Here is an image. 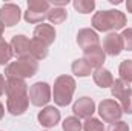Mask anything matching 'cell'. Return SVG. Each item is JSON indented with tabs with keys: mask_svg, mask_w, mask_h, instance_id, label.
Masks as SVG:
<instances>
[{
	"mask_svg": "<svg viewBox=\"0 0 132 131\" xmlns=\"http://www.w3.org/2000/svg\"><path fill=\"white\" fill-rule=\"evenodd\" d=\"M75 91V80L71 76H59L54 82V90H52V97L54 102L59 106H66L71 103L72 96Z\"/></svg>",
	"mask_w": 132,
	"mask_h": 131,
	"instance_id": "3",
	"label": "cell"
},
{
	"mask_svg": "<svg viewBox=\"0 0 132 131\" xmlns=\"http://www.w3.org/2000/svg\"><path fill=\"white\" fill-rule=\"evenodd\" d=\"M6 90V83H5V79H3V74H0V96L5 93Z\"/></svg>",
	"mask_w": 132,
	"mask_h": 131,
	"instance_id": "31",
	"label": "cell"
},
{
	"mask_svg": "<svg viewBox=\"0 0 132 131\" xmlns=\"http://www.w3.org/2000/svg\"><path fill=\"white\" fill-rule=\"evenodd\" d=\"M11 48L15 56L20 59L29 56V39L26 35H14L11 40Z\"/></svg>",
	"mask_w": 132,
	"mask_h": 131,
	"instance_id": "15",
	"label": "cell"
},
{
	"mask_svg": "<svg viewBox=\"0 0 132 131\" xmlns=\"http://www.w3.org/2000/svg\"><path fill=\"white\" fill-rule=\"evenodd\" d=\"M68 3H69V0H52V5L57 8H62L63 5H68Z\"/></svg>",
	"mask_w": 132,
	"mask_h": 131,
	"instance_id": "30",
	"label": "cell"
},
{
	"mask_svg": "<svg viewBox=\"0 0 132 131\" xmlns=\"http://www.w3.org/2000/svg\"><path fill=\"white\" fill-rule=\"evenodd\" d=\"M120 102H121V110H123V113L132 114V90L131 88L126 90V93L121 96Z\"/></svg>",
	"mask_w": 132,
	"mask_h": 131,
	"instance_id": "26",
	"label": "cell"
},
{
	"mask_svg": "<svg viewBox=\"0 0 132 131\" xmlns=\"http://www.w3.org/2000/svg\"><path fill=\"white\" fill-rule=\"evenodd\" d=\"M3 114H5V108H3V105L0 103V120L3 119Z\"/></svg>",
	"mask_w": 132,
	"mask_h": 131,
	"instance_id": "33",
	"label": "cell"
},
{
	"mask_svg": "<svg viewBox=\"0 0 132 131\" xmlns=\"http://www.w3.org/2000/svg\"><path fill=\"white\" fill-rule=\"evenodd\" d=\"M14 53L12 48L8 42H5V39L0 37V65H6L11 59H12Z\"/></svg>",
	"mask_w": 132,
	"mask_h": 131,
	"instance_id": "22",
	"label": "cell"
},
{
	"mask_svg": "<svg viewBox=\"0 0 132 131\" xmlns=\"http://www.w3.org/2000/svg\"><path fill=\"white\" fill-rule=\"evenodd\" d=\"M126 90H129V86H128V83H125L121 79L114 80V83H112V86H111V93H112V96L115 99H121V96L126 93Z\"/></svg>",
	"mask_w": 132,
	"mask_h": 131,
	"instance_id": "24",
	"label": "cell"
},
{
	"mask_svg": "<svg viewBox=\"0 0 132 131\" xmlns=\"http://www.w3.org/2000/svg\"><path fill=\"white\" fill-rule=\"evenodd\" d=\"M83 130L85 131H106L104 130V125L100 122L98 119H94V117L86 119V122L83 125Z\"/></svg>",
	"mask_w": 132,
	"mask_h": 131,
	"instance_id": "27",
	"label": "cell"
},
{
	"mask_svg": "<svg viewBox=\"0 0 132 131\" xmlns=\"http://www.w3.org/2000/svg\"><path fill=\"white\" fill-rule=\"evenodd\" d=\"M29 56L35 60H43L48 56V46L38 39L29 40Z\"/></svg>",
	"mask_w": 132,
	"mask_h": 131,
	"instance_id": "18",
	"label": "cell"
},
{
	"mask_svg": "<svg viewBox=\"0 0 132 131\" xmlns=\"http://www.w3.org/2000/svg\"><path fill=\"white\" fill-rule=\"evenodd\" d=\"M6 96H17V94H28V85L22 79H8L6 82Z\"/></svg>",
	"mask_w": 132,
	"mask_h": 131,
	"instance_id": "16",
	"label": "cell"
},
{
	"mask_svg": "<svg viewBox=\"0 0 132 131\" xmlns=\"http://www.w3.org/2000/svg\"><path fill=\"white\" fill-rule=\"evenodd\" d=\"M51 100V86L45 82H37L29 88V102L35 106L46 105Z\"/></svg>",
	"mask_w": 132,
	"mask_h": 131,
	"instance_id": "6",
	"label": "cell"
},
{
	"mask_svg": "<svg viewBox=\"0 0 132 131\" xmlns=\"http://www.w3.org/2000/svg\"><path fill=\"white\" fill-rule=\"evenodd\" d=\"M66 17H68V12H66L65 8H57V6H54V8H51L49 11H48V20L51 22V23H54V25H60V23H63L66 20Z\"/></svg>",
	"mask_w": 132,
	"mask_h": 131,
	"instance_id": "19",
	"label": "cell"
},
{
	"mask_svg": "<svg viewBox=\"0 0 132 131\" xmlns=\"http://www.w3.org/2000/svg\"><path fill=\"white\" fill-rule=\"evenodd\" d=\"M109 131H129V125H128L126 122L118 120V122H115V123L111 127V130Z\"/></svg>",
	"mask_w": 132,
	"mask_h": 131,
	"instance_id": "29",
	"label": "cell"
},
{
	"mask_svg": "<svg viewBox=\"0 0 132 131\" xmlns=\"http://www.w3.org/2000/svg\"><path fill=\"white\" fill-rule=\"evenodd\" d=\"M125 25H126V16L117 9L100 11V12H95L92 17V26L101 33L112 31V30L117 31L125 28Z\"/></svg>",
	"mask_w": 132,
	"mask_h": 131,
	"instance_id": "1",
	"label": "cell"
},
{
	"mask_svg": "<svg viewBox=\"0 0 132 131\" xmlns=\"http://www.w3.org/2000/svg\"><path fill=\"white\" fill-rule=\"evenodd\" d=\"M118 72H120V79L125 82V83H132V60H123L120 63L118 68Z\"/></svg>",
	"mask_w": 132,
	"mask_h": 131,
	"instance_id": "21",
	"label": "cell"
},
{
	"mask_svg": "<svg viewBox=\"0 0 132 131\" xmlns=\"http://www.w3.org/2000/svg\"><path fill=\"white\" fill-rule=\"evenodd\" d=\"M123 40H121V35L117 33H111L108 34L103 40V51L104 54H109L112 57L118 56L121 51H123Z\"/></svg>",
	"mask_w": 132,
	"mask_h": 131,
	"instance_id": "10",
	"label": "cell"
},
{
	"mask_svg": "<svg viewBox=\"0 0 132 131\" xmlns=\"http://www.w3.org/2000/svg\"><path fill=\"white\" fill-rule=\"evenodd\" d=\"M85 53V57H83V60L88 63V65L91 66V68H95V69H98L103 66L104 63V59H106V54H104V51H103V48L101 46H94V48H89V49H86V51H83Z\"/></svg>",
	"mask_w": 132,
	"mask_h": 131,
	"instance_id": "12",
	"label": "cell"
},
{
	"mask_svg": "<svg viewBox=\"0 0 132 131\" xmlns=\"http://www.w3.org/2000/svg\"><path fill=\"white\" fill-rule=\"evenodd\" d=\"M29 106V94H17V96H8L6 108L12 116H22Z\"/></svg>",
	"mask_w": 132,
	"mask_h": 131,
	"instance_id": "8",
	"label": "cell"
},
{
	"mask_svg": "<svg viewBox=\"0 0 132 131\" xmlns=\"http://www.w3.org/2000/svg\"><path fill=\"white\" fill-rule=\"evenodd\" d=\"M72 111L78 119H89L95 111V102L91 97H80L74 103Z\"/></svg>",
	"mask_w": 132,
	"mask_h": 131,
	"instance_id": "9",
	"label": "cell"
},
{
	"mask_svg": "<svg viewBox=\"0 0 132 131\" xmlns=\"http://www.w3.org/2000/svg\"><path fill=\"white\" fill-rule=\"evenodd\" d=\"M74 8L78 11V12H81V14H89V12H92L94 11V8H95V2L94 0H74Z\"/></svg>",
	"mask_w": 132,
	"mask_h": 131,
	"instance_id": "23",
	"label": "cell"
},
{
	"mask_svg": "<svg viewBox=\"0 0 132 131\" xmlns=\"http://www.w3.org/2000/svg\"><path fill=\"white\" fill-rule=\"evenodd\" d=\"M38 69V63L37 60L32 59L31 56L28 57H23V59H19L12 63L5 68V76L8 79H28V77H32L34 74L37 72Z\"/></svg>",
	"mask_w": 132,
	"mask_h": 131,
	"instance_id": "2",
	"label": "cell"
},
{
	"mask_svg": "<svg viewBox=\"0 0 132 131\" xmlns=\"http://www.w3.org/2000/svg\"><path fill=\"white\" fill-rule=\"evenodd\" d=\"M81 130H83V125H81L78 117L71 116V117H66L63 120V131H81Z\"/></svg>",
	"mask_w": 132,
	"mask_h": 131,
	"instance_id": "25",
	"label": "cell"
},
{
	"mask_svg": "<svg viewBox=\"0 0 132 131\" xmlns=\"http://www.w3.org/2000/svg\"><path fill=\"white\" fill-rule=\"evenodd\" d=\"M98 113H100V117H101L104 122H108V123H115V122L120 120V117H121V114H123V110H121V106H120L115 100L106 99V100H103L98 105Z\"/></svg>",
	"mask_w": 132,
	"mask_h": 131,
	"instance_id": "5",
	"label": "cell"
},
{
	"mask_svg": "<svg viewBox=\"0 0 132 131\" xmlns=\"http://www.w3.org/2000/svg\"><path fill=\"white\" fill-rule=\"evenodd\" d=\"M0 22L5 26H15L20 22V8L14 3H5L0 8Z\"/></svg>",
	"mask_w": 132,
	"mask_h": 131,
	"instance_id": "7",
	"label": "cell"
},
{
	"mask_svg": "<svg viewBox=\"0 0 132 131\" xmlns=\"http://www.w3.org/2000/svg\"><path fill=\"white\" fill-rule=\"evenodd\" d=\"M49 9L51 6L46 0H29L28 9L25 12V20L28 23H43V20L48 17Z\"/></svg>",
	"mask_w": 132,
	"mask_h": 131,
	"instance_id": "4",
	"label": "cell"
},
{
	"mask_svg": "<svg viewBox=\"0 0 132 131\" xmlns=\"http://www.w3.org/2000/svg\"><path fill=\"white\" fill-rule=\"evenodd\" d=\"M121 40H123V46L125 49L132 51V28H128L121 33Z\"/></svg>",
	"mask_w": 132,
	"mask_h": 131,
	"instance_id": "28",
	"label": "cell"
},
{
	"mask_svg": "<svg viewBox=\"0 0 132 131\" xmlns=\"http://www.w3.org/2000/svg\"><path fill=\"white\" fill-rule=\"evenodd\" d=\"M126 8H128V11L132 14V0H128L126 2Z\"/></svg>",
	"mask_w": 132,
	"mask_h": 131,
	"instance_id": "32",
	"label": "cell"
},
{
	"mask_svg": "<svg viewBox=\"0 0 132 131\" xmlns=\"http://www.w3.org/2000/svg\"><path fill=\"white\" fill-rule=\"evenodd\" d=\"M3 30H5V25L0 22V37H2V34H3Z\"/></svg>",
	"mask_w": 132,
	"mask_h": 131,
	"instance_id": "34",
	"label": "cell"
},
{
	"mask_svg": "<svg viewBox=\"0 0 132 131\" xmlns=\"http://www.w3.org/2000/svg\"><path fill=\"white\" fill-rule=\"evenodd\" d=\"M71 68H72V72H74L77 77H88V76H91V69H92L83 59L74 60Z\"/></svg>",
	"mask_w": 132,
	"mask_h": 131,
	"instance_id": "20",
	"label": "cell"
},
{
	"mask_svg": "<svg viewBox=\"0 0 132 131\" xmlns=\"http://www.w3.org/2000/svg\"><path fill=\"white\" fill-rule=\"evenodd\" d=\"M37 119H38L40 125H43V127H46V128H52V127H55V125L59 123V120H60V111H59L57 108H54V106H46V108H43V110L38 113Z\"/></svg>",
	"mask_w": 132,
	"mask_h": 131,
	"instance_id": "13",
	"label": "cell"
},
{
	"mask_svg": "<svg viewBox=\"0 0 132 131\" xmlns=\"http://www.w3.org/2000/svg\"><path fill=\"white\" fill-rule=\"evenodd\" d=\"M34 39H38L46 46H49L55 40V30H54V26L52 25H48V23L37 25L35 30H34Z\"/></svg>",
	"mask_w": 132,
	"mask_h": 131,
	"instance_id": "14",
	"label": "cell"
},
{
	"mask_svg": "<svg viewBox=\"0 0 132 131\" xmlns=\"http://www.w3.org/2000/svg\"><path fill=\"white\" fill-rule=\"evenodd\" d=\"M92 77H94L95 85L100 86V88H109V86H112V83H114V77H112L111 71H109V69H104V68L95 69V72L92 74Z\"/></svg>",
	"mask_w": 132,
	"mask_h": 131,
	"instance_id": "17",
	"label": "cell"
},
{
	"mask_svg": "<svg viewBox=\"0 0 132 131\" xmlns=\"http://www.w3.org/2000/svg\"><path fill=\"white\" fill-rule=\"evenodd\" d=\"M77 43L83 51H86L89 48H94V46H98V34L91 28L80 30L78 34H77Z\"/></svg>",
	"mask_w": 132,
	"mask_h": 131,
	"instance_id": "11",
	"label": "cell"
}]
</instances>
